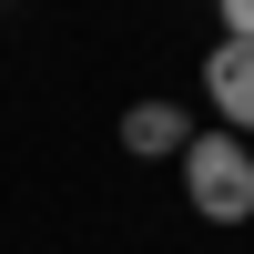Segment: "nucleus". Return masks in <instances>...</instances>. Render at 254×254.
<instances>
[{
	"instance_id": "obj_4",
	"label": "nucleus",
	"mask_w": 254,
	"mask_h": 254,
	"mask_svg": "<svg viewBox=\"0 0 254 254\" xmlns=\"http://www.w3.org/2000/svg\"><path fill=\"white\" fill-rule=\"evenodd\" d=\"M214 20H224V41H254V0H214Z\"/></svg>"
},
{
	"instance_id": "obj_1",
	"label": "nucleus",
	"mask_w": 254,
	"mask_h": 254,
	"mask_svg": "<svg viewBox=\"0 0 254 254\" xmlns=\"http://www.w3.org/2000/svg\"><path fill=\"white\" fill-rule=\"evenodd\" d=\"M183 203H193L203 224H254V153H244V132H193V153H183Z\"/></svg>"
},
{
	"instance_id": "obj_3",
	"label": "nucleus",
	"mask_w": 254,
	"mask_h": 254,
	"mask_svg": "<svg viewBox=\"0 0 254 254\" xmlns=\"http://www.w3.org/2000/svg\"><path fill=\"white\" fill-rule=\"evenodd\" d=\"M122 153H142V163H183V153H193V122H183L173 102H132V112H122Z\"/></svg>"
},
{
	"instance_id": "obj_2",
	"label": "nucleus",
	"mask_w": 254,
	"mask_h": 254,
	"mask_svg": "<svg viewBox=\"0 0 254 254\" xmlns=\"http://www.w3.org/2000/svg\"><path fill=\"white\" fill-rule=\"evenodd\" d=\"M203 102L224 112V132L254 142V41H214L203 51Z\"/></svg>"
}]
</instances>
